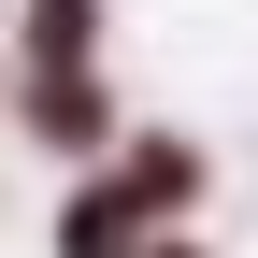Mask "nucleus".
<instances>
[{
  "mask_svg": "<svg viewBox=\"0 0 258 258\" xmlns=\"http://www.w3.org/2000/svg\"><path fill=\"white\" fill-rule=\"evenodd\" d=\"M129 230H144V201H129V186H86L72 230H57V258H129Z\"/></svg>",
  "mask_w": 258,
  "mask_h": 258,
  "instance_id": "obj_1",
  "label": "nucleus"
},
{
  "mask_svg": "<svg viewBox=\"0 0 258 258\" xmlns=\"http://www.w3.org/2000/svg\"><path fill=\"white\" fill-rule=\"evenodd\" d=\"M29 115H43L57 144H86V129H101V86H86V72H43V101H29Z\"/></svg>",
  "mask_w": 258,
  "mask_h": 258,
  "instance_id": "obj_2",
  "label": "nucleus"
},
{
  "mask_svg": "<svg viewBox=\"0 0 258 258\" xmlns=\"http://www.w3.org/2000/svg\"><path fill=\"white\" fill-rule=\"evenodd\" d=\"M29 43H43V72H72V57H86V0H43V15H29Z\"/></svg>",
  "mask_w": 258,
  "mask_h": 258,
  "instance_id": "obj_3",
  "label": "nucleus"
}]
</instances>
